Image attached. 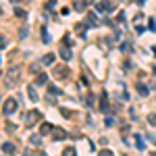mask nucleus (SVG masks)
Returning a JSON list of instances; mask_svg holds the SVG:
<instances>
[{
    "mask_svg": "<svg viewBox=\"0 0 156 156\" xmlns=\"http://www.w3.org/2000/svg\"><path fill=\"white\" fill-rule=\"evenodd\" d=\"M40 119H42V112H40V110H25V115H23L25 127H34Z\"/></svg>",
    "mask_w": 156,
    "mask_h": 156,
    "instance_id": "f257e3e1",
    "label": "nucleus"
},
{
    "mask_svg": "<svg viewBox=\"0 0 156 156\" xmlns=\"http://www.w3.org/2000/svg\"><path fill=\"white\" fill-rule=\"evenodd\" d=\"M15 110H17V100H15V98H6L4 104H2V112L9 117V115H12Z\"/></svg>",
    "mask_w": 156,
    "mask_h": 156,
    "instance_id": "f03ea898",
    "label": "nucleus"
},
{
    "mask_svg": "<svg viewBox=\"0 0 156 156\" xmlns=\"http://www.w3.org/2000/svg\"><path fill=\"white\" fill-rule=\"evenodd\" d=\"M19 75H21V67H11V69L6 71V79L17 81V79H19Z\"/></svg>",
    "mask_w": 156,
    "mask_h": 156,
    "instance_id": "7ed1b4c3",
    "label": "nucleus"
},
{
    "mask_svg": "<svg viewBox=\"0 0 156 156\" xmlns=\"http://www.w3.org/2000/svg\"><path fill=\"white\" fill-rule=\"evenodd\" d=\"M54 77H60V79H67V77H69V69H67L65 65H58V67L54 69Z\"/></svg>",
    "mask_w": 156,
    "mask_h": 156,
    "instance_id": "20e7f679",
    "label": "nucleus"
},
{
    "mask_svg": "<svg viewBox=\"0 0 156 156\" xmlns=\"http://www.w3.org/2000/svg\"><path fill=\"white\" fill-rule=\"evenodd\" d=\"M27 94H29V100L31 102H37L40 100V96H37V92H36V85H27Z\"/></svg>",
    "mask_w": 156,
    "mask_h": 156,
    "instance_id": "39448f33",
    "label": "nucleus"
},
{
    "mask_svg": "<svg viewBox=\"0 0 156 156\" xmlns=\"http://www.w3.org/2000/svg\"><path fill=\"white\" fill-rule=\"evenodd\" d=\"M2 152H4V154H15V144L4 142V144H2Z\"/></svg>",
    "mask_w": 156,
    "mask_h": 156,
    "instance_id": "423d86ee",
    "label": "nucleus"
},
{
    "mask_svg": "<svg viewBox=\"0 0 156 156\" xmlns=\"http://www.w3.org/2000/svg\"><path fill=\"white\" fill-rule=\"evenodd\" d=\"M52 125L50 123H42V127H40V135H46V133H52Z\"/></svg>",
    "mask_w": 156,
    "mask_h": 156,
    "instance_id": "0eeeda50",
    "label": "nucleus"
},
{
    "mask_svg": "<svg viewBox=\"0 0 156 156\" xmlns=\"http://www.w3.org/2000/svg\"><path fill=\"white\" fill-rule=\"evenodd\" d=\"M58 54H60V58H62V60H71V56H73L69 48H60V50H58Z\"/></svg>",
    "mask_w": 156,
    "mask_h": 156,
    "instance_id": "6e6552de",
    "label": "nucleus"
},
{
    "mask_svg": "<svg viewBox=\"0 0 156 156\" xmlns=\"http://www.w3.org/2000/svg\"><path fill=\"white\" fill-rule=\"evenodd\" d=\"M100 110H102V112L108 110V96L106 94H102V98H100Z\"/></svg>",
    "mask_w": 156,
    "mask_h": 156,
    "instance_id": "1a4fd4ad",
    "label": "nucleus"
},
{
    "mask_svg": "<svg viewBox=\"0 0 156 156\" xmlns=\"http://www.w3.org/2000/svg\"><path fill=\"white\" fill-rule=\"evenodd\" d=\"M48 94H50V96H60L62 92H60L58 85H48Z\"/></svg>",
    "mask_w": 156,
    "mask_h": 156,
    "instance_id": "9d476101",
    "label": "nucleus"
},
{
    "mask_svg": "<svg viewBox=\"0 0 156 156\" xmlns=\"http://www.w3.org/2000/svg\"><path fill=\"white\" fill-rule=\"evenodd\" d=\"M52 137H54V140H65L67 133L62 131V129H54V131H52Z\"/></svg>",
    "mask_w": 156,
    "mask_h": 156,
    "instance_id": "9b49d317",
    "label": "nucleus"
},
{
    "mask_svg": "<svg viewBox=\"0 0 156 156\" xmlns=\"http://www.w3.org/2000/svg\"><path fill=\"white\" fill-rule=\"evenodd\" d=\"M46 81H48V75H44V73L36 77V85H46Z\"/></svg>",
    "mask_w": 156,
    "mask_h": 156,
    "instance_id": "f8f14e48",
    "label": "nucleus"
},
{
    "mask_svg": "<svg viewBox=\"0 0 156 156\" xmlns=\"http://www.w3.org/2000/svg\"><path fill=\"white\" fill-rule=\"evenodd\" d=\"M54 62V54H46L44 58H42V65H46V67H50Z\"/></svg>",
    "mask_w": 156,
    "mask_h": 156,
    "instance_id": "ddd939ff",
    "label": "nucleus"
},
{
    "mask_svg": "<svg viewBox=\"0 0 156 156\" xmlns=\"http://www.w3.org/2000/svg\"><path fill=\"white\" fill-rule=\"evenodd\" d=\"M135 148H140V150H144V148H146L144 137H142V135H135Z\"/></svg>",
    "mask_w": 156,
    "mask_h": 156,
    "instance_id": "4468645a",
    "label": "nucleus"
},
{
    "mask_svg": "<svg viewBox=\"0 0 156 156\" xmlns=\"http://www.w3.org/2000/svg\"><path fill=\"white\" fill-rule=\"evenodd\" d=\"M29 144L31 146H40L42 144V135H31V137H29Z\"/></svg>",
    "mask_w": 156,
    "mask_h": 156,
    "instance_id": "2eb2a0df",
    "label": "nucleus"
},
{
    "mask_svg": "<svg viewBox=\"0 0 156 156\" xmlns=\"http://www.w3.org/2000/svg\"><path fill=\"white\" fill-rule=\"evenodd\" d=\"M137 92H140L142 96H148V87H146L144 83H137Z\"/></svg>",
    "mask_w": 156,
    "mask_h": 156,
    "instance_id": "dca6fc26",
    "label": "nucleus"
},
{
    "mask_svg": "<svg viewBox=\"0 0 156 156\" xmlns=\"http://www.w3.org/2000/svg\"><path fill=\"white\" fill-rule=\"evenodd\" d=\"M62 156H75V148H73V146H69V148H65V152H62Z\"/></svg>",
    "mask_w": 156,
    "mask_h": 156,
    "instance_id": "f3484780",
    "label": "nucleus"
},
{
    "mask_svg": "<svg viewBox=\"0 0 156 156\" xmlns=\"http://www.w3.org/2000/svg\"><path fill=\"white\" fill-rule=\"evenodd\" d=\"M73 6H75V11H83V9H85V2H81V0H77V2H75Z\"/></svg>",
    "mask_w": 156,
    "mask_h": 156,
    "instance_id": "a211bd4d",
    "label": "nucleus"
},
{
    "mask_svg": "<svg viewBox=\"0 0 156 156\" xmlns=\"http://www.w3.org/2000/svg\"><path fill=\"white\" fill-rule=\"evenodd\" d=\"M104 125H106V127H112V125H115V117H106V119H104Z\"/></svg>",
    "mask_w": 156,
    "mask_h": 156,
    "instance_id": "6ab92c4d",
    "label": "nucleus"
},
{
    "mask_svg": "<svg viewBox=\"0 0 156 156\" xmlns=\"http://www.w3.org/2000/svg\"><path fill=\"white\" fill-rule=\"evenodd\" d=\"M148 123H150V125H156V112H150V115H148Z\"/></svg>",
    "mask_w": 156,
    "mask_h": 156,
    "instance_id": "aec40b11",
    "label": "nucleus"
},
{
    "mask_svg": "<svg viewBox=\"0 0 156 156\" xmlns=\"http://www.w3.org/2000/svg\"><path fill=\"white\" fill-rule=\"evenodd\" d=\"M85 104H87V106H92V104H94V94H87V98H85Z\"/></svg>",
    "mask_w": 156,
    "mask_h": 156,
    "instance_id": "412c9836",
    "label": "nucleus"
},
{
    "mask_svg": "<svg viewBox=\"0 0 156 156\" xmlns=\"http://www.w3.org/2000/svg\"><path fill=\"white\" fill-rule=\"evenodd\" d=\"M60 112H62V117H65V119H69V117H71V110H69V108H60Z\"/></svg>",
    "mask_w": 156,
    "mask_h": 156,
    "instance_id": "4be33fe9",
    "label": "nucleus"
},
{
    "mask_svg": "<svg viewBox=\"0 0 156 156\" xmlns=\"http://www.w3.org/2000/svg\"><path fill=\"white\" fill-rule=\"evenodd\" d=\"M42 37H44V42H50V36H48V31L42 27Z\"/></svg>",
    "mask_w": 156,
    "mask_h": 156,
    "instance_id": "5701e85b",
    "label": "nucleus"
},
{
    "mask_svg": "<svg viewBox=\"0 0 156 156\" xmlns=\"http://www.w3.org/2000/svg\"><path fill=\"white\" fill-rule=\"evenodd\" d=\"M98 156H115V154H112L110 150H102V152H100V154H98Z\"/></svg>",
    "mask_w": 156,
    "mask_h": 156,
    "instance_id": "b1692460",
    "label": "nucleus"
},
{
    "mask_svg": "<svg viewBox=\"0 0 156 156\" xmlns=\"http://www.w3.org/2000/svg\"><path fill=\"white\" fill-rule=\"evenodd\" d=\"M4 129H6V131H15V125H12V123H6Z\"/></svg>",
    "mask_w": 156,
    "mask_h": 156,
    "instance_id": "393cba45",
    "label": "nucleus"
},
{
    "mask_svg": "<svg viewBox=\"0 0 156 156\" xmlns=\"http://www.w3.org/2000/svg\"><path fill=\"white\" fill-rule=\"evenodd\" d=\"M15 15H17V17H25V11H23V9H17Z\"/></svg>",
    "mask_w": 156,
    "mask_h": 156,
    "instance_id": "a878e982",
    "label": "nucleus"
},
{
    "mask_svg": "<svg viewBox=\"0 0 156 156\" xmlns=\"http://www.w3.org/2000/svg\"><path fill=\"white\" fill-rule=\"evenodd\" d=\"M150 31H156V21L154 19H150Z\"/></svg>",
    "mask_w": 156,
    "mask_h": 156,
    "instance_id": "bb28decb",
    "label": "nucleus"
}]
</instances>
